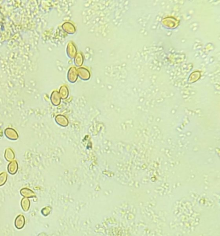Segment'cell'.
<instances>
[{
  "label": "cell",
  "mask_w": 220,
  "mask_h": 236,
  "mask_svg": "<svg viewBox=\"0 0 220 236\" xmlns=\"http://www.w3.org/2000/svg\"><path fill=\"white\" fill-rule=\"evenodd\" d=\"M15 226L18 229H22L25 226V217L22 214L19 215L15 220Z\"/></svg>",
  "instance_id": "6da1fadb"
},
{
  "label": "cell",
  "mask_w": 220,
  "mask_h": 236,
  "mask_svg": "<svg viewBox=\"0 0 220 236\" xmlns=\"http://www.w3.org/2000/svg\"><path fill=\"white\" fill-rule=\"evenodd\" d=\"M21 207L24 211L27 212L30 206V202L29 200L27 198L22 199L21 201Z\"/></svg>",
  "instance_id": "7a4b0ae2"
}]
</instances>
